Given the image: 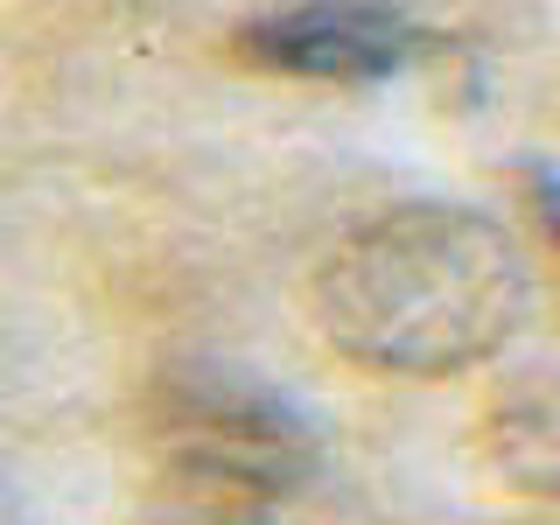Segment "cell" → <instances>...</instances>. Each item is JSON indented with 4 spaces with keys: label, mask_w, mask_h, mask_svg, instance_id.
Instances as JSON below:
<instances>
[{
    "label": "cell",
    "mask_w": 560,
    "mask_h": 525,
    "mask_svg": "<svg viewBox=\"0 0 560 525\" xmlns=\"http://www.w3.org/2000/svg\"><path fill=\"white\" fill-rule=\"evenodd\" d=\"M533 308L518 238L469 203H393L315 259L308 323L372 378H455L490 364Z\"/></svg>",
    "instance_id": "6da1fadb"
},
{
    "label": "cell",
    "mask_w": 560,
    "mask_h": 525,
    "mask_svg": "<svg viewBox=\"0 0 560 525\" xmlns=\"http://www.w3.org/2000/svg\"><path fill=\"white\" fill-rule=\"evenodd\" d=\"M140 434H148L162 483L218 490V498L280 504L294 498L323 448L294 399H280L267 378L238 364H162L140 399Z\"/></svg>",
    "instance_id": "7a4b0ae2"
},
{
    "label": "cell",
    "mask_w": 560,
    "mask_h": 525,
    "mask_svg": "<svg viewBox=\"0 0 560 525\" xmlns=\"http://www.w3.org/2000/svg\"><path fill=\"white\" fill-rule=\"evenodd\" d=\"M420 28L378 0H302L232 28V57L302 84H385L413 63Z\"/></svg>",
    "instance_id": "3957f363"
},
{
    "label": "cell",
    "mask_w": 560,
    "mask_h": 525,
    "mask_svg": "<svg viewBox=\"0 0 560 525\" xmlns=\"http://www.w3.org/2000/svg\"><path fill=\"white\" fill-rule=\"evenodd\" d=\"M477 463L518 498L560 504V364L504 378L477 413Z\"/></svg>",
    "instance_id": "277c9868"
},
{
    "label": "cell",
    "mask_w": 560,
    "mask_h": 525,
    "mask_svg": "<svg viewBox=\"0 0 560 525\" xmlns=\"http://www.w3.org/2000/svg\"><path fill=\"white\" fill-rule=\"evenodd\" d=\"M133 525H273V504L253 498H218V490H183L162 483V498L148 504Z\"/></svg>",
    "instance_id": "5b68a950"
},
{
    "label": "cell",
    "mask_w": 560,
    "mask_h": 525,
    "mask_svg": "<svg viewBox=\"0 0 560 525\" xmlns=\"http://www.w3.org/2000/svg\"><path fill=\"white\" fill-rule=\"evenodd\" d=\"M525 189H533V210H539V224H547V238L560 253V175L553 168H525Z\"/></svg>",
    "instance_id": "8992f818"
}]
</instances>
